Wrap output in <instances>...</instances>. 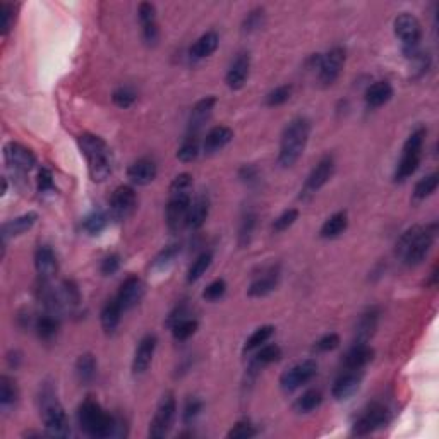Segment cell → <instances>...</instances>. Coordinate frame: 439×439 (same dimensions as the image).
I'll use <instances>...</instances> for the list:
<instances>
[{
  "mask_svg": "<svg viewBox=\"0 0 439 439\" xmlns=\"http://www.w3.org/2000/svg\"><path fill=\"white\" fill-rule=\"evenodd\" d=\"M79 429L89 438L107 439L125 436L124 420L103 410L95 400H84L78 409Z\"/></svg>",
  "mask_w": 439,
  "mask_h": 439,
  "instance_id": "1",
  "label": "cell"
},
{
  "mask_svg": "<svg viewBox=\"0 0 439 439\" xmlns=\"http://www.w3.org/2000/svg\"><path fill=\"white\" fill-rule=\"evenodd\" d=\"M438 225L431 223L427 226L413 225L402 233L397 242V256L402 259L403 265L417 266L427 258L436 240Z\"/></svg>",
  "mask_w": 439,
  "mask_h": 439,
  "instance_id": "2",
  "label": "cell"
},
{
  "mask_svg": "<svg viewBox=\"0 0 439 439\" xmlns=\"http://www.w3.org/2000/svg\"><path fill=\"white\" fill-rule=\"evenodd\" d=\"M78 146L86 158L89 179L96 183L105 182L114 172V153L105 139L91 132H84L78 138Z\"/></svg>",
  "mask_w": 439,
  "mask_h": 439,
  "instance_id": "3",
  "label": "cell"
},
{
  "mask_svg": "<svg viewBox=\"0 0 439 439\" xmlns=\"http://www.w3.org/2000/svg\"><path fill=\"white\" fill-rule=\"evenodd\" d=\"M38 406H39V417L45 426L46 436L52 438H67L71 434L69 419L64 410L62 403H60L57 391L52 384L45 383L39 388L38 395Z\"/></svg>",
  "mask_w": 439,
  "mask_h": 439,
  "instance_id": "4",
  "label": "cell"
},
{
  "mask_svg": "<svg viewBox=\"0 0 439 439\" xmlns=\"http://www.w3.org/2000/svg\"><path fill=\"white\" fill-rule=\"evenodd\" d=\"M311 136V120L307 117H295L283 129L282 139H280L278 165L282 168L294 167L298 158L304 154L305 146Z\"/></svg>",
  "mask_w": 439,
  "mask_h": 439,
  "instance_id": "5",
  "label": "cell"
},
{
  "mask_svg": "<svg viewBox=\"0 0 439 439\" xmlns=\"http://www.w3.org/2000/svg\"><path fill=\"white\" fill-rule=\"evenodd\" d=\"M190 203H192V175L183 172L172 181L168 189L167 226L172 233H177L186 225Z\"/></svg>",
  "mask_w": 439,
  "mask_h": 439,
  "instance_id": "6",
  "label": "cell"
},
{
  "mask_svg": "<svg viewBox=\"0 0 439 439\" xmlns=\"http://www.w3.org/2000/svg\"><path fill=\"white\" fill-rule=\"evenodd\" d=\"M427 129L419 125L417 129H413L410 132V136L406 138L405 145H403L402 158L397 165V170L393 174V181L397 183H402L409 181L413 174L419 168L420 160H422V151H424V141H426Z\"/></svg>",
  "mask_w": 439,
  "mask_h": 439,
  "instance_id": "7",
  "label": "cell"
},
{
  "mask_svg": "<svg viewBox=\"0 0 439 439\" xmlns=\"http://www.w3.org/2000/svg\"><path fill=\"white\" fill-rule=\"evenodd\" d=\"M395 37L400 39L402 52L406 59H413L420 52L422 42V24L413 14L402 12L393 21Z\"/></svg>",
  "mask_w": 439,
  "mask_h": 439,
  "instance_id": "8",
  "label": "cell"
},
{
  "mask_svg": "<svg viewBox=\"0 0 439 439\" xmlns=\"http://www.w3.org/2000/svg\"><path fill=\"white\" fill-rule=\"evenodd\" d=\"M175 417H177V400H175V395L172 391H167L158 402L156 412H154L153 420L150 424V433H147L150 438L160 439L167 436L172 426H174Z\"/></svg>",
  "mask_w": 439,
  "mask_h": 439,
  "instance_id": "9",
  "label": "cell"
},
{
  "mask_svg": "<svg viewBox=\"0 0 439 439\" xmlns=\"http://www.w3.org/2000/svg\"><path fill=\"white\" fill-rule=\"evenodd\" d=\"M388 422H390V409L384 403L374 402L366 410H362L361 415L355 419L352 433L355 436H367V434L384 427Z\"/></svg>",
  "mask_w": 439,
  "mask_h": 439,
  "instance_id": "10",
  "label": "cell"
},
{
  "mask_svg": "<svg viewBox=\"0 0 439 439\" xmlns=\"http://www.w3.org/2000/svg\"><path fill=\"white\" fill-rule=\"evenodd\" d=\"M318 374V364L312 359H305V361L298 362L290 369H287L285 373L280 376V388H282L285 393H292V391L298 390L301 386L307 384L309 381H312Z\"/></svg>",
  "mask_w": 439,
  "mask_h": 439,
  "instance_id": "11",
  "label": "cell"
},
{
  "mask_svg": "<svg viewBox=\"0 0 439 439\" xmlns=\"http://www.w3.org/2000/svg\"><path fill=\"white\" fill-rule=\"evenodd\" d=\"M345 59H347V52L341 46H333L325 55L319 57V64L316 69H318V79L323 86H331L340 78Z\"/></svg>",
  "mask_w": 439,
  "mask_h": 439,
  "instance_id": "12",
  "label": "cell"
},
{
  "mask_svg": "<svg viewBox=\"0 0 439 439\" xmlns=\"http://www.w3.org/2000/svg\"><path fill=\"white\" fill-rule=\"evenodd\" d=\"M138 208V196L131 186H118L110 197V218L124 222L132 217Z\"/></svg>",
  "mask_w": 439,
  "mask_h": 439,
  "instance_id": "13",
  "label": "cell"
},
{
  "mask_svg": "<svg viewBox=\"0 0 439 439\" xmlns=\"http://www.w3.org/2000/svg\"><path fill=\"white\" fill-rule=\"evenodd\" d=\"M3 158L7 167L17 174H30L37 167V156L33 151L19 143H7L3 147Z\"/></svg>",
  "mask_w": 439,
  "mask_h": 439,
  "instance_id": "14",
  "label": "cell"
},
{
  "mask_svg": "<svg viewBox=\"0 0 439 439\" xmlns=\"http://www.w3.org/2000/svg\"><path fill=\"white\" fill-rule=\"evenodd\" d=\"M334 174V160L333 156L326 154L323 156L321 160L318 161L312 172L309 174L307 181L304 183V189H302L301 197H309V196H314L321 187H325L326 183L330 182V179L333 177Z\"/></svg>",
  "mask_w": 439,
  "mask_h": 439,
  "instance_id": "15",
  "label": "cell"
},
{
  "mask_svg": "<svg viewBox=\"0 0 439 439\" xmlns=\"http://www.w3.org/2000/svg\"><path fill=\"white\" fill-rule=\"evenodd\" d=\"M215 105H217V96H206V98L199 100V102L192 107V110H190L189 124H187V136L199 138L203 127L211 118Z\"/></svg>",
  "mask_w": 439,
  "mask_h": 439,
  "instance_id": "16",
  "label": "cell"
},
{
  "mask_svg": "<svg viewBox=\"0 0 439 439\" xmlns=\"http://www.w3.org/2000/svg\"><path fill=\"white\" fill-rule=\"evenodd\" d=\"M361 383H362V370L345 369L343 373L334 379L333 388H331V395H333L334 400L345 402L357 393L359 388H361Z\"/></svg>",
  "mask_w": 439,
  "mask_h": 439,
  "instance_id": "17",
  "label": "cell"
},
{
  "mask_svg": "<svg viewBox=\"0 0 439 439\" xmlns=\"http://www.w3.org/2000/svg\"><path fill=\"white\" fill-rule=\"evenodd\" d=\"M158 338L156 334L147 333L139 340L138 347H136L134 359H132V373L134 374H145L150 369L151 362H153L154 354H156Z\"/></svg>",
  "mask_w": 439,
  "mask_h": 439,
  "instance_id": "18",
  "label": "cell"
},
{
  "mask_svg": "<svg viewBox=\"0 0 439 439\" xmlns=\"http://www.w3.org/2000/svg\"><path fill=\"white\" fill-rule=\"evenodd\" d=\"M251 73V55L247 52H240L237 53L235 59L230 64L229 71H226L225 75V82L230 89L233 91H239L246 86L247 78H249Z\"/></svg>",
  "mask_w": 439,
  "mask_h": 439,
  "instance_id": "19",
  "label": "cell"
},
{
  "mask_svg": "<svg viewBox=\"0 0 439 439\" xmlns=\"http://www.w3.org/2000/svg\"><path fill=\"white\" fill-rule=\"evenodd\" d=\"M146 294V285L139 276H129L124 280L117 294V301L124 311L136 307Z\"/></svg>",
  "mask_w": 439,
  "mask_h": 439,
  "instance_id": "20",
  "label": "cell"
},
{
  "mask_svg": "<svg viewBox=\"0 0 439 439\" xmlns=\"http://www.w3.org/2000/svg\"><path fill=\"white\" fill-rule=\"evenodd\" d=\"M138 17L143 28V39L147 46H154L160 38V30H158L156 21V7L150 2L139 3Z\"/></svg>",
  "mask_w": 439,
  "mask_h": 439,
  "instance_id": "21",
  "label": "cell"
},
{
  "mask_svg": "<svg viewBox=\"0 0 439 439\" xmlns=\"http://www.w3.org/2000/svg\"><path fill=\"white\" fill-rule=\"evenodd\" d=\"M278 282H280V266L273 265L269 266V268L262 269L261 275L256 276V278L251 282L249 289H247V294H249V297H256V298L266 297V295L271 294L273 290H276Z\"/></svg>",
  "mask_w": 439,
  "mask_h": 439,
  "instance_id": "22",
  "label": "cell"
},
{
  "mask_svg": "<svg viewBox=\"0 0 439 439\" xmlns=\"http://www.w3.org/2000/svg\"><path fill=\"white\" fill-rule=\"evenodd\" d=\"M158 175V167L151 158H139L127 168V179L134 186H150Z\"/></svg>",
  "mask_w": 439,
  "mask_h": 439,
  "instance_id": "23",
  "label": "cell"
},
{
  "mask_svg": "<svg viewBox=\"0 0 439 439\" xmlns=\"http://www.w3.org/2000/svg\"><path fill=\"white\" fill-rule=\"evenodd\" d=\"M379 307L373 305L367 307L359 318L357 326H355V343H369L373 334L376 333L377 325H379Z\"/></svg>",
  "mask_w": 439,
  "mask_h": 439,
  "instance_id": "24",
  "label": "cell"
},
{
  "mask_svg": "<svg viewBox=\"0 0 439 439\" xmlns=\"http://www.w3.org/2000/svg\"><path fill=\"white\" fill-rule=\"evenodd\" d=\"M233 139V131L226 125H217V127L210 129L203 141V153L206 156H213L220 153L225 146H229Z\"/></svg>",
  "mask_w": 439,
  "mask_h": 439,
  "instance_id": "25",
  "label": "cell"
},
{
  "mask_svg": "<svg viewBox=\"0 0 439 439\" xmlns=\"http://www.w3.org/2000/svg\"><path fill=\"white\" fill-rule=\"evenodd\" d=\"M210 206H211V201L210 196L206 192L199 194L192 199L189 208V213H187V220H186V225L189 229L197 230L206 223L208 215H210Z\"/></svg>",
  "mask_w": 439,
  "mask_h": 439,
  "instance_id": "26",
  "label": "cell"
},
{
  "mask_svg": "<svg viewBox=\"0 0 439 439\" xmlns=\"http://www.w3.org/2000/svg\"><path fill=\"white\" fill-rule=\"evenodd\" d=\"M35 268L39 280H50L55 276L57 269H59V262L57 256L50 246H39L35 253Z\"/></svg>",
  "mask_w": 439,
  "mask_h": 439,
  "instance_id": "27",
  "label": "cell"
},
{
  "mask_svg": "<svg viewBox=\"0 0 439 439\" xmlns=\"http://www.w3.org/2000/svg\"><path fill=\"white\" fill-rule=\"evenodd\" d=\"M374 359V350L369 343H354L345 354L343 367L350 370H362Z\"/></svg>",
  "mask_w": 439,
  "mask_h": 439,
  "instance_id": "28",
  "label": "cell"
},
{
  "mask_svg": "<svg viewBox=\"0 0 439 439\" xmlns=\"http://www.w3.org/2000/svg\"><path fill=\"white\" fill-rule=\"evenodd\" d=\"M393 98V86L388 81H376L366 89V105L369 109H379V107L386 105L390 100Z\"/></svg>",
  "mask_w": 439,
  "mask_h": 439,
  "instance_id": "29",
  "label": "cell"
},
{
  "mask_svg": "<svg viewBox=\"0 0 439 439\" xmlns=\"http://www.w3.org/2000/svg\"><path fill=\"white\" fill-rule=\"evenodd\" d=\"M37 220L38 215L35 213V211H30V213H24L21 215V217L9 220V222H6L2 225V240L6 242L10 237H19L23 235V233H26L28 230L33 229Z\"/></svg>",
  "mask_w": 439,
  "mask_h": 439,
  "instance_id": "30",
  "label": "cell"
},
{
  "mask_svg": "<svg viewBox=\"0 0 439 439\" xmlns=\"http://www.w3.org/2000/svg\"><path fill=\"white\" fill-rule=\"evenodd\" d=\"M218 45H220V37L217 31H206L203 37L197 38V42L190 46L189 55L192 57L194 60L206 59V57L213 55V53L217 52Z\"/></svg>",
  "mask_w": 439,
  "mask_h": 439,
  "instance_id": "31",
  "label": "cell"
},
{
  "mask_svg": "<svg viewBox=\"0 0 439 439\" xmlns=\"http://www.w3.org/2000/svg\"><path fill=\"white\" fill-rule=\"evenodd\" d=\"M122 312H124V309L118 304L117 297L110 298V301L103 305L102 312H100V321H102V328L107 334H114L115 330L118 328L122 319Z\"/></svg>",
  "mask_w": 439,
  "mask_h": 439,
  "instance_id": "32",
  "label": "cell"
},
{
  "mask_svg": "<svg viewBox=\"0 0 439 439\" xmlns=\"http://www.w3.org/2000/svg\"><path fill=\"white\" fill-rule=\"evenodd\" d=\"M348 226V215L347 211H337L323 223L321 230H319V237L325 240H331L340 237L341 233L347 230Z\"/></svg>",
  "mask_w": 439,
  "mask_h": 439,
  "instance_id": "33",
  "label": "cell"
},
{
  "mask_svg": "<svg viewBox=\"0 0 439 439\" xmlns=\"http://www.w3.org/2000/svg\"><path fill=\"white\" fill-rule=\"evenodd\" d=\"M75 377L81 384H89L95 381L96 370H98V364H96V359L93 354H82L79 355L78 361L74 366Z\"/></svg>",
  "mask_w": 439,
  "mask_h": 439,
  "instance_id": "34",
  "label": "cell"
},
{
  "mask_svg": "<svg viewBox=\"0 0 439 439\" xmlns=\"http://www.w3.org/2000/svg\"><path fill=\"white\" fill-rule=\"evenodd\" d=\"M280 359H282V348L278 345H262V347H259L256 355L251 359V370L256 373V370H261L262 367L273 364V362H278Z\"/></svg>",
  "mask_w": 439,
  "mask_h": 439,
  "instance_id": "35",
  "label": "cell"
},
{
  "mask_svg": "<svg viewBox=\"0 0 439 439\" xmlns=\"http://www.w3.org/2000/svg\"><path fill=\"white\" fill-rule=\"evenodd\" d=\"M323 403V393L319 390H307L301 395L298 398H295L292 409L295 413H301V415H305V413H311L314 410H318Z\"/></svg>",
  "mask_w": 439,
  "mask_h": 439,
  "instance_id": "36",
  "label": "cell"
},
{
  "mask_svg": "<svg viewBox=\"0 0 439 439\" xmlns=\"http://www.w3.org/2000/svg\"><path fill=\"white\" fill-rule=\"evenodd\" d=\"M109 223H110V215H107L105 211L102 210H96L82 220V230H84L88 235L96 237L100 235L107 226H109Z\"/></svg>",
  "mask_w": 439,
  "mask_h": 439,
  "instance_id": "37",
  "label": "cell"
},
{
  "mask_svg": "<svg viewBox=\"0 0 439 439\" xmlns=\"http://www.w3.org/2000/svg\"><path fill=\"white\" fill-rule=\"evenodd\" d=\"M19 398V390L12 377L2 376L0 377V406L3 410L12 409Z\"/></svg>",
  "mask_w": 439,
  "mask_h": 439,
  "instance_id": "38",
  "label": "cell"
},
{
  "mask_svg": "<svg viewBox=\"0 0 439 439\" xmlns=\"http://www.w3.org/2000/svg\"><path fill=\"white\" fill-rule=\"evenodd\" d=\"M179 254H181V246H177V244L167 246L154 256L150 268L153 269V271H165V269H168L174 265L175 259L179 258Z\"/></svg>",
  "mask_w": 439,
  "mask_h": 439,
  "instance_id": "39",
  "label": "cell"
},
{
  "mask_svg": "<svg viewBox=\"0 0 439 439\" xmlns=\"http://www.w3.org/2000/svg\"><path fill=\"white\" fill-rule=\"evenodd\" d=\"M211 262H213V254L210 251H204L199 256L192 261V265L189 266V271H187V283H196L197 280L203 278L204 273L210 269Z\"/></svg>",
  "mask_w": 439,
  "mask_h": 439,
  "instance_id": "40",
  "label": "cell"
},
{
  "mask_svg": "<svg viewBox=\"0 0 439 439\" xmlns=\"http://www.w3.org/2000/svg\"><path fill=\"white\" fill-rule=\"evenodd\" d=\"M35 328H37V334L39 337V340L52 341L53 338L57 337V333H59V319L55 318V314L39 316Z\"/></svg>",
  "mask_w": 439,
  "mask_h": 439,
  "instance_id": "41",
  "label": "cell"
},
{
  "mask_svg": "<svg viewBox=\"0 0 439 439\" xmlns=\"http://www.w3.org/2000/svg\"><path fill=\"white\" fill-rule=\"evenodd\" d=\"M59 304L60 307H69V309H74L78 307L79 302H81V294H79V289L78 285L73 282V280H64L62 285H60V290H59Z\"/></svg>",
  "mask_w": 439,
  "mask_h": 439,
  "instance_id": "42",
  "label": "cell"
},
{
  "mask_svg": "<svg viewBox=\"0 0 439 439\" xmlns=\"http://www.w3.org/2000/svg\"><path fill=\"white\" fill-rule=\"evenodd\" d=\"M439 186V175L434 172V174L426 175V177L420 179L419 182L413 187V199L415 201H424L429 196H433L438 190Z\"/></svg>",
  "mask_w": 439,
  "mask_h": 439,
  "instance_id": "43",
  "label": "cell"
},
{
  "mask_svg": "<svg viewBox=\"0 0 439 439\" xmlns=\"http://www.w3.org/2000/svg\"><path fill=\"white\" fill-rule=\"evenodd\" d=\"M256 222H258V215L254 213L253 210L244 211L242 218H240V225H239V246L240 247L247 246V244L251 242L254 229H256Z\"/></svg>",
  "mask_w": 439,
  "mask_h": 439,
  "instance_id": "44",
  "label": "cell"
},
{
  "mask_svg": "<svg viewBox=\"0 0 439 439\" xmlns=\"http://www.w3.org/2000/svg\"><path fill=\"white\" fill-rule=\"evenodd\" d=\"M273 334H275V328H273L271 325L259 326V328L254 330V333L247 338L246 343H244V354H249V352L262 347V345H265L266 341L273 337Z\"/></svg>",
  "mask_w": 439,
  "mask_h": 439,
  "instance_id": "45",
  "label": "cell"
},
{
  "mask_svg": "<svg viewBox=\"0 0 439 439\" xmlns=\"http://www.w3.org/2000/svg\"><path fill=\"white\" fill-rule=\"evenodd\" d=\"M201 153V145L199 138H192V136H186V139L182 141L181 147L177 150V158L182 163H190V161L196 160Z\"/></svg>",
  "mask_w": 439,
  "mask_h": 439,
  "instance_id": "46",
  "label": "cell"
},
{
  "mask_svg": "<svg viewBox=\"0 0 439 439\" xmlns=\"http://www.w3.org/2000/svg\"><path fill=\"white\" fill-rule=\"evenodd\" d=\"M197 326H199V323H197L194 318L182 319V321L175 323V325L172 326V337H174L177 341L189 340V338L197 331Z\"/></svg>",
  "mask_w": 439,
  "mask_h": 439,
  "instance_id": "47",
  "label": "cell"
},
{
  "mask_svg": "<svg viewBox=\"0 0 439 439\" xmlns=\"http://www.w3.org/2000/svg\"><path fill=\"white\" fill-rule=\"evenodd\" d=\"M292 91H294V88L290 84L276 86L275 89H271V91L266 95V98H265L266 107L283 105V103H287L290 98H292Z\"/></svg>",
  "mask_w": 439,
  "mask_h": 439,
  "instance_id": "48",
  "label": "cell"
},
{
  "mask_svg": "<svg viewBox=\"0 0 439 439\" xmlns=\"http://www.w3.org/2000/svg\"><path fill=\"white\" fill-rule=\"evenodd\" d=\"M138 100V93L131 88V86H120L111 93V102L118 107V109H129Z\"/></svg>",
  "mask_w": 439,
  "mask_h": 439,
  "instance_id": "49",
  "label": "cell"
},
{
  "mask_svg": "<svg viewBox=\"0 0 439 439\" xmlns=\"http://www.w3.org/2000/svg\"><path fill=\"white\" fill-rule=\"evenodd\" d=\"M262 24H265V9L262 7H256V9L251 10L249 14L246 16L242 23V31L244 33L251 35L254 31L261 30Z\"/></svg>",
  "mask_w": 439,
  "mask_h": 439,
  "instance_id": "50",
  "label": "cell"
},
{
  "mask_svg": "<svg viewBox=\"0 0 439 439\" xmlns=\"http://www.w3.org/2000/svg\"><path fill=\"white\" fill-rule=\"evenodd\" d=\"M14 19H16V14H14L12 3H0V33H2V37H7L9 31L12 30Z\"/></svg>",
  "mask_w": 439,
  "mask_h": 439,
  "instance_id": "51",
  "label": "cell"
},
{
  "mask_svg": "<svg viewBox=\"0 0 439 439\" xmlns=\"http://www.w3.org/2000/svg\"><path fill=\"white\" fill-rule=\"evenodd\" d=\"M258 434V429L249 422V420H239L232 429L226 433L230 439H251Z\"/></svg>",
  "mask_w": 439,
  "mask_h": 439,
  "instance_id": "52",
  "label": "cell"
},
{
  "mask_svg": "<svg viewBox=\"0 0 439 439\" xmlns=\"http://www.w3.org/2000/svg\"><path fill=\"white\" fill-rule=\"evenodd\" d=\"M203 409H204L203 400H199V398H196V397L189 398V400H187V403H186V406H183V412H182L183 424H186V426L192 424L194 420H196L197 417L201 415Z\"/></svg>",
  "mask_w": 439,
  "mask_h": 439,
  "instance_id": "53",
  "label": "cell"
},
{
  "mask_svg": "<svg viewBox=\"0 0 439 439\" xmlns=\"http://www.w3.org/2000/svg\"><path fill=\"white\" fill-rule=\"evenodd\" d=\"M297 220H298V210H295V208L285 210L278 218H275V222H273V225H271L273 232H276V233L285 232V230H289L290 226H292L294 223L297 222Z\"/></svg>",
  "mask_w": 439,
  "mask_h": 439,
  "instance_id": "54",
  "label": "cell"
},
{
  "mask_svg": "<svg viewBox=\"0 0 439 439\" xmlns=\"http://www.w3.org/2000/svg\"><path fill=\"white\" fill-rule=\"evenodd\" d=\"M226 294V282L223 278H217L204 289L203 298L208 302H217Z\"/></svg>",
  "mask_w": 439,
  "mask_h": 439,
  "instance_id": "55",
  "label": "cell"
},
{
  "mask_svg": "<svg viewBox=\"0 0 439 439\" xmlns=\"http://www.w3.org/2000/svg\"><path fill=\"white\" fill-rule=\"evenodd\" d=\"M38 192L39 194L57 192L55 181H53V174L45 167L39 168V172H38Z\"/></svg>",
  "mask_w": 439,
  "mask_h": 439,
  "instance_id": "56",
  "label": "cell"
},
{
  "mask_svg": "<svg viewBox=\"0 0 439 439\" xmlns=\"http://www.w3.org/2000/svg\"><path fill=\"white\" fill-rule=\"evenodd\" d=\"M122 259L118 254L111 253L109 256H105L102 259V265H100V271H102L103 276H111L120 269Z\"/></svg>",
  "mask_w": 439,
  "mask_h": 439,
  "instance_id": "57",
  "label": "cell"
},
{
  "mask_svg": "<svg viewBox=\"0 0 439 439\" xmlns=\"http://www.w3.org/2000/svg\"><path fill=\"white\" fill-rule=\"evenodd\" d=\"M338 347H340V337H338L337 333H328L316 341L314 350L323 352V354H325V352H331Z\"/></svg>",
  "mask_w": 439,
  "mask_h": 439,
  "instance_id": "58",
  "label": "cell"
},
{
  "mask_svg": "<svg viewBox=\"0 0 439 439\" xmlns=\"http://www.w3.org/2000/svg\"><path fill=\"white\" fill-rule=\"evenodd\" d=\"M186 318H189V307H187V304H181L170 312V316H168V319H167V325L172 328L175 323L182 321V319H186Z\"/></svg>",
  "mask_w": 439,
  "mask_h": 439,
  "instance_id": "59",
  "label": "cell"
},
{
  "mask_svg": "<svg viewBox=\"0 0 439 439\" xmlns=\"http://www.w3.org/2000/svg\"><path fill=\"white\" fill-rule=\"evenodd\" d=\"M239 177L244 183H254L258 182V170L251 165H244L239 170Z\"/></svg>",
  "mask_w": 439,
  "mask_h": 439,
  "instance_id": "60",
  "label": "cell"
},
{
  "mask_svg": "<svg viewBox=\"0 0 439 439\" xmlns=\"http://www.w3.org/2000/svg\"><path fill=\"white\" fill-rule=\"evenodd\" d=\"M7 192V179H2V196H6Z\"/></svg>",
  "mask_w": 439,
  "mask_h": 439,
  "instance_id": "61",
  "label": "cell"
}]
</instances>
